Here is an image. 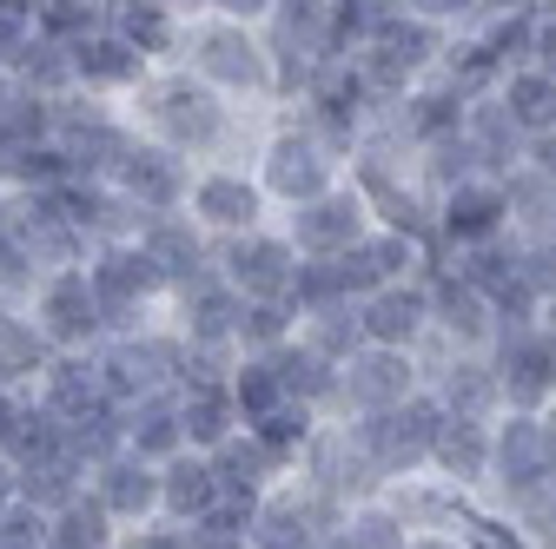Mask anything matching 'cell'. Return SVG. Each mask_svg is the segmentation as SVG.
I'll return each mask as SVG.
<instances>
[{"label": "cell", "mask_w": 556, "mask_h": 549, "mask_svg": "<svg viewBox=\"0 0 556 549\" xmlns=\"http://www.w3.org/2000/svg\"><path fill=\"white\" fill-rule=\"evenodd\" d=\"M431 463L438 476H451V484H483V470H491V424H464V418H444L438 444H431Z\"/></svg>", "instance_id": "32"}, {"label": "cell", "mask_w": 556, "mask_h": 549, "mask_svg": "<svg viewBox=\"0 0 556 549\" xmlns=\"http://www.w3.org/2000/svg\"><path fill=\"white\" fill-rule=\"evenodd\" d=\"M543 245H556V213H549V226H543Z\"/></svg>", "instance_id": "60"}, {"label": "cell", "mask_w": 556, "mask_h": 549, "mask_svg": "<svg viewBox=\"0 0 556 549\" xmlns=\"http://www.w3.org/2000/svg\"><path fill=\"white\" fill-rule=\"evenodd\" d=\"M14 497H21V484H14V463H8V457H0V510H8Z\"/></svg>", "instance_id": "55"}, {"label": "cell", "mask_w": 556, "mask_h": 549, "mask_svg": "<svg viewBox=\"0 0 556 549\" xmlns=\"http://www.w3.org/2000/svg\"><path fill=\"white\" fill-rule=\"evenodd\" d=\"M132 245L160 265L166 292L186 285V279H199V271H213V239H205L186 213H147V219H139V232H132Z\"/></svg>", "instance_id": "18"}, {"label": "cell", "mask_w": 556, "mask_h": 549, "mask_svg": "<svg viewBox=\"0 0 556 549\" xmlns=\"http://www.w3.org/2000/svg\"><path fill=\"white\" fill-rule=\"evenodd\" d=\"M21 397H27V391H8V384H0V444H8V431H14V418H21Z\"/></svg>", "instance_id": "53"}, {"label": "cell", "mask_w": 556, "mask_h": 549, "mask_svg": "<svg viewBox=\"0 0 556 549\" xmlns=\"http://www.w3.org/2000/svg\"><path fill=\"white\" fill-rule=\"evenodd\" d=\"M404 8H410V14H425V21H438V27H451V34H457V27H464V21L477 14V0H404Z\"/></svg>", "instance_id": "47"}, {"label": "cell", "mask_w": 556, "mask_h": 549, "mask_svg": "<svg viewBox=\"0 0 556 549\" xmlns=\"http://www.w3.org/2000/svg\"><path fill=\"white\" fill-rule=\"evenodd\" d=\"M14 87H27V93H40V100L74 93V60H66V47L34 34L27 53H21V66H14Z\"/></svg>", "instance_id": "38"}, {"label": "cell", "mask_w": 556, "mask_h": 549, "mask_svg": "<svg viewBox=\"0 0 556 549\" xmlns=\"http://www.w3.org/2000/svg\"><path fill=\"white\" fill-rule=\"evenodd\" d=\"M53 358V345L34 331V318L14 305V311H0V384L8 391H34L40 365Z\"/></svg>", "instance_id": "33"}, {"label": "cell", "mask_w": 556, "mask_h": 549, "mask_svg": "<svg viewBox=\"0 0 556 549\" xmlns=\"http://www.w3.org/2000/svg\"><path fill=\"white\" fill-rule=\"evenodd\" d=\"M66 60H74V87H80V93H100V100H126L139 80L153 74V60L139 53V47H126L113 27L80 34L74 47H66Z\"/></svg>", "instance_id": "15"}, {"label": "cell", "mask_w": 556, "mask_h": 549, "mask_svg": "<svg viewBox=\"0 0 556 549\" xmlns=\"http://www.w3.org/2000/svg\"><path fill=\"white\" fill-rule=\"evenodd\" d=\"M8 93H14V74H0V106H8Z\"/></svg>", "instance_id": "58"}, {"label": "cell", "mask_w": 556, "mask_h": 549, "mask_svg": "<svg viewBox=\"0 0 556 549\" xmlns=\"http://www.w3.org/2000/svg\"><path fill=\"white\" fill-rule=\"evenodd\" d=\"M0 14H8V21H27V27H34V0H0Z\"/></svg>", "instance_id": "56"}, {"label": "cell", "mask_w": 556, "mask_h": 549, "mask_svg": "<svg viewBox=\"0 0 556 549\" xmlns=\"http://www.w3.org/2000/svg\"><path fill=\"white\" fill-rule=\"evenodd\" d=\"M173 8H179V14H205V8H213V0H173Z\"/></svg>", "instance_id": "57"}, {"label": "cell", "mask_w": 556, "mask_h": 549, "mask_svg": "<svg viewBox=\"0 0 556 549\" xmlns=\"http://www.w3.org/2000/svg\"><path fill=\"white\" fill-rule=\"evenodd\" d=\"M219 503V470L205 450H179L160 463V516L166 523H192Z\"/></svg>", "instance_id": "25"}, {"label": "cell", "mask_w": 556, "mask_h": 549, "mask_svg": "<svg viewBox=\"0 0 556 549\" xmlns=\"http://www.w3.org/2000/svg\"><path fill=\"white\" fill-rule=\"evenodd\" d=\"M384 503L397 510V523L417 536V529H470V503H464V484H451V476H391Z\"/></svg>", "instance_id": "21"}, {"label": "cell", "mask_w": 556, "mask_h": 549, "mask_svg": "<svg viewBox=\"0 0 556 549\" xmlns=\"http://www.w3.org/2000/svg\"><path fill=\"white\" fill-rule=\"evenodd\" d=\"M536 8H543V0H477V14H536Z\"/></svg>", "instance_id": "54"}, {"label": "cell", "mask_w": 556, "mask_h": 549, "mask_svg": "<svg viewBox=\"0 0 556 549\" xmlns=\"http://www.w3.org/2000/svg\"><path fill=\"white\" fill-rule=\"evenodd\" d=\"M27 40H34V27H27V21H8V14H0V74H14V66H21Z\"/></svg>", "instance_id": "48"}, {"label": "cell", "mask_w": 556, "mask_h": 549, "mask_svg": "<svg viewBox=\"0 0 556 549\" xmlns=\"http://www.w3.org/2000/svg\"><path fill=\"white\" fill-rule=\"evenodd\" d=\"M344 542H352V549H404L410 529L397 523V510L384 497H365V503L344 510Z\"/></svg>", "instance_id": "42"}, {"label": "cell", "mask_w": 556, "mask_h": 549, "mask_svg": "<svg viewBox=\"0 0 556 549\" xmlns=\"http://www.w3.org/2000/svg\"><path fill=\"white\" fill-rule=\"evenodd\" d=\"M34 318V331L47 337L53 352H93L106 337V318H100V298L87 285V265H60V271H40V285L27 292L21 305Z\"/></svg>", "instance_id": "5"}, {"label": "cell", "mask_w": 556, "mask_h": 549, "mask_svg": "<svg viewBox=\"0 0 556 549\" xmlns=\"http://www.w3.org/2000/svg\"><path fill=\"white\" fill-rule=\"evenodd\" d=\"M0 311H14V298H0Z\"/></svg>", "instance_id": "61"}, {"label": "cell", "mask_w": 556, "mask_h": 549, "mask_svg": "<svg viewBox=\"0 0 556 549\" xmlns=\"http://www.w3.org/2000/svg\"><path fill=\"white\" fill-rule=\"evenodd\" d=\"M425 292H431V337H444L451 352H491V298H483L477 285H464L451 265H438L431 279H425Z\"/></svg>", "instance_id": "17"}, {"label": "cell", "mask_w": 556, "mask_h": 549, "mask_svg": "<svg viewBox=\"0 0 556 549\" xmlns=\"http://www.w3.org/2000/svg\"><path fill=\"white\" fill-rule=\"evenodd\" d=\"M536 437H543V470H549V490H556V397L536 410Z\"/></svg>", "instance_id": "50"}, {"label": "cell", "mask_w": 556, "mask_h": 549, "mask_svg": "<svg viewBox=\"0 0 556 549\" xmlns=\"http://www.w3.org/2000/svg\"><path fill=\"white\" fill-rule=\"evenodd\" d=\"M417 391V358L410 352H391V345H358L352 358L338 365V397L331 410L344 418H365V410H391Z\"/></svg>", "instance_id": "12"}, {"label": "cell", "mask_w": 556, "mask_h": 549, "mask_svg": "<svg viewBox=\"0 0 556 549\" xmlns=\"http://www.w3.org/2000/svg\"><path fill=\"white\" fill-rule=\"evenodd\" d=\"M271 8H278V0H213V14H232V21H245V27H265Z\"/></svg>", "instance_id": "49"}, {"label": "cell", "mask_w": 556, "mask_h": 549, "mask_svg": "<svg viewBox=\"0 0 556 549\" xmlns=\"http://www.w3.org/2000/svg\"><path fill=\"white\" fill-rule=\"evenodd\" d=\"M226 397H232V410H239V431L245 424H258L265 410H278L286 404V384H278V371H271V358H232V371H226Z\"/></svg>", "instance_id": "36"}, {"label": "cell", "mask_w": 556, "mask_h": 549, "mask_svg": "<svg viewBox=\"0 0 556 549\" xmlns=\"http://www.w3.org/2000/svg\"><path fill=\"white\" fill-rule=\"evenodd\" d=\"M292 470L305 476L312 497H331V503H344V510L365 503V497H378V470H371V457L352 444V431H344V424H312V437L299 444Z\"/></svg>", "instance_id": "8"}, {"label": "cell", "mask_w": 556, "mask_h": 549, "mask_svg": "<svg viewBox=\"0 0 556 549\" xmlns=\"http://www.w3.org/2000/svg\"><path fill=\"white\" fill-rule=\"evenodd\" d=\"M213 271L239 298H278V305H286L292 271H299V245L286 232H271V226H252V232L213 239Z\"/></svg>", "instance_id": "7"}, {"label": "cell", "mask_w": 556, "mask_h": 549, "mask_svg": "<svg viewBox=\"0 0 556 549\" xmlns=\"http://www.w3.org/2000/svg\"><path fill=\"white\" fill-rule=\"evenodd\" d=\"M358 324H365V345H391V352H417L431 331V292L425 279H397L378 285L371 298H358Z\"/></svg>", "instance_id": "16"}, {"label": "cell", "mask_w": 556, "mask_h": 549, "mask_svg": "<svg viewBox=\"0 0 556 549\" xmlns=\"http://www.w3.org/2000/svg\"><path fill=\"white\" fill-rule=\"evenodd\" d=\"M278 232L299 245V258H338L344 245H358L371 232V205L358 199V186L338 179L331 192H318L305 205H286V226Z\"/></svg>", "instance_id": "11"}, {"label": "cell", "mask_w": 556, "mask_h": 549, "mask_svg": "<svg viewBox=\"0 0 556 549\" xmlns=\"http://www.w3.org/2000/svg\"><path fill=\"white\" fill-rule=\"evenodd\" d=\"M119 431H126V450L132 457H147V463H166L186 450V431H179V404L173 391H153V397H139L119 410Z\"/></svg>", "instance_id": "26"}, {"label": "cell", "mask_w": 556, "mask_h": 549, "mask_svg": "<svg viewBox=\"0 0 556 549\" xmlns=\"http://www.w3.org/2000/svg\"><path fill=\"white\" fill-rule=\"evenodd\" d=\"M14 484H21V503H34V510H60V503H74L80 490H87V463L74 457V450H47V457H34V463H14Z\"/></svg>", "instance_id": "29"}, {"label": "cell", "mask_w": 556, "mask_h": 549, "mask_svg": "<svg viewBox=\"0 0 556 549\" xmlns=\"http://www.w3.org/2000/svg\"><path fill=\"white\" fill-rule=\"evenodd\" d=\"M252 179H258L265 205H305V199L338 186V153L292 106H271V119L258 126V140H252Z\"/></svg>", "instance_id": "3"}, {"label": "cell", "mask_w": 556, "mask_h": 549, "mask_svg": "<svg viewBox=\"0 0 556 549\" xmlns=\"http://www.w3.org/2000/svg\"><path fill=\"white\" fill-rule=\"evenodd\" d=\"M113 549H205L186 523H166V516H153V523H132V529H119V542Z\"/></svg>", "instance_id": "45"}, {"label": "cell", "mask_w": 556, "mask_h": 549, "mask_svg": "<svg viewBox=\"0 0 556 549\" xmlns=\"http://www.w3.org/2000/svg\"><path fill=\"white\" fill-rule=\"evenodd\" d=\"M173 66H186L192 80H205L213 93L239 100V106H271V53H265V34L232 21V14H186L179 27V53Z\"/></svg>", "instance_id": "2"}, {"label": "cell", "mask_w": 556, "mask_h": 549, "mask_svg": "<svg viewBox=\"0 0 556 549\" xmlns=\"http://www.w3.org/2000/svg\"><path fill=\"white\" fill-rule=\"evenodd\" d=\"M87 490H93V503H100L119 529L153 523V516H160V463L132 457V450L119 444L113 457H100V463L87 470Z\"/></svg>", "instance_id": "14"}, {"label": "cell", "mask_w": 556, "mask_h": 549, "mask_svg": "<svg viewBox=\"0 0 556 549\" xmlns=\"http://www.w3.org/2000/svg\"><path fill=\"white\" fill-rule=\"evenodd\" d=\"M530 523L543 529V549H556V490H543V497L530 503Z\"/></svg>", "instance_id": "51"}, {"label": "cell", "mask_w": 556, "mask_h": 549, "mask_svg": "<svg viewBox=\"0 0 556 549\" xmlns=\"http://www.w3.org/2000/svg\"><path fill=\"white\" fill-rule=\"evenodd\" d=\"M404 549H477V542L470 536H451V529H417Z\"/></svg>", "instance_id": "52"}, {"label": "cell", "mask_w": 556, "mask_h": 549, "mask_svg": "<svg viewBox=\"0 0 556 549\" xmlns=\"http://www.w3.org/2000/svg\"><path fill=\"white\" fill-rule=\"evenodd\" d=\"M0 132H8L14 146H47V140H53V100H40V93L14 87V93H8V106H0Z\"/></svg>", "instance_id": "43"}, {"label": "cell", "mask_w": 556, "mask_h": 549, "mask_svg": "<svg viewBox=\"0 0 556 549\" xmlns=\"http://www.w3.org/2000/svg\"><path fill=\"white\" fill-rule=\"evenodd\" d=\"M34 397L53 410L60 424H74L80 410L106 404V391H100V371H93V352H53V358L40 365V378H34Z\"/></svg>", "instance_id": "24"}, {"label": "cell", "mask_w": 556, "mask_h": 549, "mask_svg": "<svg viewBox=\"0 0 556 549\" xmlns=\"http://www.w3.org/2000/svg\"><path fill=\"white\" fill-rule=\"evenodd\" d=\"M530 66L556 80V8H536V27H530Z\"/></svg>", "instance_id": "46"}, {"label": "cell", "mask_w": 556, "mask_h": 549, "mask_svg": "<svg viewBox=\"0 0 556 549\" xmlns=\"http://www.w3.org/2000/svg\"><path fill=\"white\" fill-rule=\"evenodd\" d=\"M106 27H113L126 47H139L153 66H173L186 14L173 8V0H106Z\"/></svg>", "instance_id": "22"}, {"label": "cell", "mask_w": 556, "mask_h": 549, "mask_svg": "<svg viewBox=\"0 0 556 549\" xmlns=\"http://www.w3.org/2000/svg\"><path fill=\"white\" fill-rule=\"evenodd\" d=\"M464 140L477 146V159H483V173L491 179H504V173H517L523 166V126L504 113V100L497 93H477V100H464Z\"/></svg>", "instance_id": "23"}, {"label": "cell", "mask_w": 556, "mask_h": 549, "mask_svg": "<svg viewBox=\"0 0 556 549\" xmlns=\"http://www.w3.org/2000/svg\"><path fill=\"white\" fill-rule=\"evenodd\" d=\"M299 345H312L318 358L344 365V358H352V352L365 345L358 305H352V298H338V305H325V311H305V318H299Z\"/></svg>", "instance_id": "35"}, {"label": "cell", "mask_w": 556, "mask_h": 549, "mask_svg": "<svg viewBox=\"0 0 556 549\" xmlns=\"http://www.w3.org/2000/svg\"><path fill=\"white\" fill-rule=\"evenodd\" d=\"M312 424H318V410H312V404H292V397H286L278 410H265V418H258V424H245V431H252V437H258V444H265V450H271L278 463L292 470V457H299V444L312 437Z\"/></svg>", "instance_id": "41"}, {"label": "cell", "mask_w": 556, "mask_h": 549, "mask_svg": "<svg viewBox=\"0 0 556 549\" xmlns=\"http://www.w3.org/2000/svg\"><path fill=\"white\" fill-rule=\"evenodd\" d=\"M213 549H252V542H245V536H232V542H213Z\"/></svg>", "instance_id": "59"}, {"label": "cell", "mask_w": 556, "mask_h": 549, "mask_svg": "<svg viewBox=\"0 0 556 549\" xmlns=\"http://www.w3.org/2000/svg\"><path fill=\"white\" fill-rule=\"evenodd\" d=\"M338 298H344L338 265H331V258H299L292 292H286V311H292V318H305V311H325V305H338Z\"/></svg>", "instance_id": "44"}, {"label": "cell", "mask_w": 556, "mask_h": 549, "mask_svg": "<svg viewBox=\"0 0 556 549\" xmlns=\"http://www.w3.org/2000/svg\"><path fill=\"white\" fill-rule=\"evenodd\" d=\"M497 100H504V113L523 126V140H536V132H556V80L549 74H536V66L523 60V66H510V74L491 87Z\"/></svg>", "instance_id": "31"}, {"label": "cell", "mask_w": 556, "mask_h": 549, "mask_svg": "<svg viewBox=\"0 0 556 549\" xmlns=\"http://www.w3.org/2000/svg\"><path fill=\"white\" fill-rule=\"evenodd\" d=\"M431 397L444 404V418H464V424H491L504 410V391H497V371L483 352H451L438 371H431Z\"/></svg>", "instance_id": "20"}, {"label": "cell", "mask_w": 556, "mask_h": 549, "mask_svg": "<svg viewBox=\"0 0 556 549\" xmlns=\"http://www.w3.org/2000/svg\"><path fill=\"white\" fill-rule=\"evenodd\" d=\"M483 358L497 371L504 410H543L556 397V337L543 324H497Z\"/></svg>", "instance_id": "6"}, {"label": "cell", "mask_w": 556, "mask_h": 549, "mask_svg": "<svg viewBox=\"0 0 556 549\" xmlns=\"http://www.w3.org/2000/svg\"><path fill=\"white\" fill-rule=\"evenodd\" d=\"M483 484H497L504 510H530L549 490L536 410H497V418H491V470H483Z\"/></svg>", "instance_id": "10"}, {"label": "cell", "mask_w": 556, "mask_h": 549, "mask_svg": "<svg viewBox=\"0 0 556 549\" xmlns=\"http://www.w3.org/2000/svg\"><path fill=\"white\" fill-rule=\"evenodd\" d=\"M119 106L139 140L179 153L186 166H232V153L258 140V113H265V106H239V100L213 93L186 66H153Z\"/></svg>", "instance_id": "1"}, {"label": "cell", "mask_w": 556, "mask_h": 549, "mask_svg": "<svg viewBox=\"0 0 556 549\" xmlns=\"http://www.w3.org/2000/svg\"><path fill=\"white\" fill-rule=\"evenodd\" d=\"M60 444H66V424L27 391V397H21V418H14V431H8V444H0V457H8V463H34V457H47V450H60Z\"/></svg>", "instance_id": "37"}, {"label": "cell", "mask_w": 556, "mask_h": 549, "mask_svg": "<svg viewBox=\"0 0 556 549\" xmlns=\"http://www.w3.org/2000/svg\"><path fill=\"white\" fill-rule=\"evenodd\" d=\"M106 27V0H34V34L74 47L80 34Z\"/></svg>", "instance_id": "40"}, {"label": "cell", "mask_w": 556, "mask_h": 549, "mask_svg": "<svg viewBox=\"0 0 556 549\" xmlns=\"http://www.w3.org/2000/svg\"><path fill=\"white\" fill-rule=\"evenodd\" d=\"M265 358H271V371H278V384H286V397H292V404L331 410V397H338V365H331V358H318L312 345H299V331H292L278 352H265Z\"/></svg>", "instance_id": "30"}, {"label": "cell", "mask_w": 556, "mask_h": 549, "mask_svg": "<svg viewBox=\"0 0 556 549\" xmlns=\"http://www.w3.org/2000/svg\"><path fill=\"white\" fill-rule=\"evenodd\" d=\"M299 331V318L278 305V298H245L239 305V331H232V345H239V358L252 352V358H265V352H278L286 337Z\"/></svg>", "instance_id": "39"}, {"label": "cell", "mask_w": 556, "mask_h": 549, "mask_svg": "<svg viewBox=\"0 0 556 549\" xmlns=\"http://www.w3.org/2000/svg\"><path fill=\"white\" fill-rule=\"evenodd\" d=\"M344 431H352V444L371 457L378 484H391V476H410L417 463H431V444H438V431H444V404H438L431 391H410L404 404L365 410V418H352Z\"/></svg>", "instance_id": "4"}, {"label": "cell", "mask_w": 556, "mask_h": 549, "mask_svg": "<svg viewBox=\"0 0 556 549\" xmlns=\"http://www.w3.org/2000/svg\"><path fill=\"white\" fill-rule=\"evenodd\" d=\"M173 404H179L186 450H219V444L239 431V410H232V397H226V378H219V384H173Z\"/></svg>", "instance_id": "27"}, {"label": "cell", "mask_w": 556, "mask_h": 549, "mask_svg": "<svg viewBox=\"0 0 556 549\" xmlns=\"http://www.w3.org/2000/svg\"><path fill=\"white\" fill-rule=\"evenodd\" d=\"M179 213L205 239H232V232L265 226V192H258V179L245 166H192V186H186Z\"/></svg>", "instance_id": "9"}, {"label": "cell", "mask_w": 556, "mask_h": 549, "mask_svg": "<svg viewBox=\"0 0 556 549\" xmlns=\"http://www.w3.org/2000/svg\"><path fill=\"white\" fill-rule=\"evenodd\" d=\"M119 542V523L93 503V490H80L74 503H60L47 516V549H113Z\"/></svg>", "instance_id": "34"}, {"label": "cell", "mask_w": 556, "mask_h": 549, "mask_svg": "<svg viewBox=\"0 0 556 549\" xmlns=\"http://www.w3.org/2000/svg\"><path fill=\"white\" fill-rule=\"evenodd\" d=\"M510 232V205H504V179H464L451 192H438V239L444 245H477Z\"/></svg>", "instance_id": "19"}, {"label": "cell", "mask_w": 556, "mask_h": 549, "mask_svg": "<svg viewBox=\"0 0 556 549\" xmlns=\"http://www.w3.org/2000/svg\"><path fill=\"white\" fill-rule=\"evenodd\" d=\"M106 186L126 192L139 213H179L186 186H192V166L179 153H166V146H153V140H139V132H132V146L119 153V166L106 173Z\"/></svg>", "instance_id": "13"}, {"label": "cell", "mask_w": 556, "mask_h": 549, "mask_svg": "<svg viewBox=\"0 0 556 549\" xmlns=\"http://www.w3.org/2000/svg\"><path fill=\"white\" fill-rule=\"evenodd\" d=\"M205 457H213V470H219V490L226 497H265L271 484H278V476H286V463H278L252 431H232L219 450H205Z\"/></svg>", "instance_id": "28"}]
</instances>
